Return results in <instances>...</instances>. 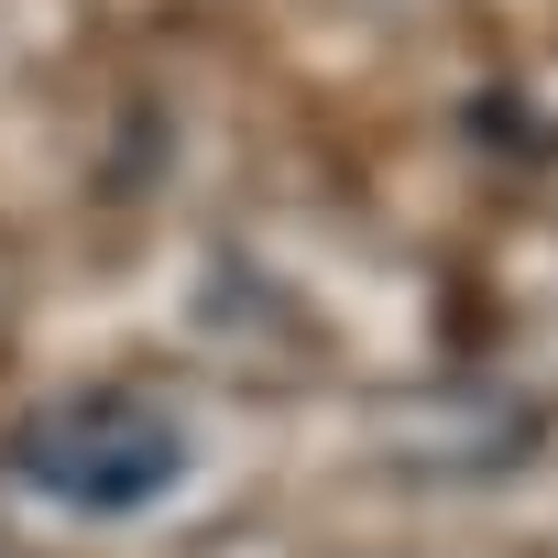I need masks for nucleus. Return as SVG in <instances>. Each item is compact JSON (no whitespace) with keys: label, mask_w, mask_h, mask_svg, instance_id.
Here are the masks:
<instances>
[{"label":"nucleus","mask_w":558,"mask_h":558,"mask_svg":"<svg viewBox=\"0 0 558 558\" xmlns=\"http://www.w3.org/2000/svg\"><path fill=\"white\" fill-rule=\"evenodd\" d=\"M0 471L66 514H143L186 482V416L143 384H66L12 427Z\"/></svg>","instance_id":"1"}]
</instances>
